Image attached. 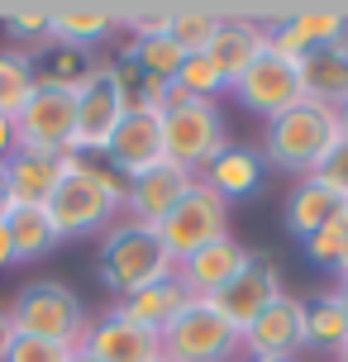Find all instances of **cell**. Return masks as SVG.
I'll use <instances>...</instances> for the list:
<instances>
[{
    "instance_id": "6da1fadb",
    "label": "cell",
    "mask_w": 348,
    "mask_h": 362,
    "mask_svg": "<svg viewBox=\"0 0 348 362\" xmlns=\"http://www.w3.org/2000/svg\"><path fill=\"white\" fill-rule=\"evenodd\" d=\"M124 196H129V181L120 177V172L72 153L53 200H48V215H53L57 238H62V243H67V238H100L115 219L124 215Z\"/></svg>"
},
{
    "instance_id": "7a4b0ae2",
    "label": "cell",
    "mask_w": 348,
    "mask_h": 362,
    "mask_svg": "<svg viewBox=\"0 0 348 362\" xmlns=\"http://www.w3.org/2000/svg\"><path fill=\"white\" fill-rule=\"evenodd\" d=\"M95 276L100 286L110 291L115 300H124L144 286H158L167 276H177V262L163 248V238L153 224H139V219L120 215L100 234V248H95Z\"/></svg>"
},
{
    "instance_id": "3957f363",
    "label": "cell",
    "mask_w": 348,
    "mask_h": 362,
    "mask_svg": "<svg viewBox=\"0 0 348 362\" xmlns=\"http://www.w3.org/2000/svg\"><path fill=\"white\" fill-rule=\"evenodd\" d=\"M339 144V119H334V105H315V100H301V105H291L286 115H277V119H267V129H262V144H257V153H262V163H267V172H286V177H311L315 167L325 163V153Z\"/></svg>"
},
{
    "instance_id": "277c9868",
    "label": "cell",
    "mask_w": 348,
    "mask_h": 362,
    "mask_svg": "<svg viewBox=\"0 0 348 362\" xmlns=\"http://www.w3.org/2000/svg\"><path fill=\"white\" fill-rule=\"evenodd\" d=\"M229 144L234 139H229V119H224L220 100H186L182 90L172 86V105L163 110L167 163L191 172V177H201Z\"/></svg>"
},
{
    "instance_id": "5b68a950",
    "label": "cell",
    "mask_w": 348,
    "mask_h": 362,
    "mask_svg": "<svg viewBox=\"0 0 348 362\" xmlns=\"http://www.w3.org/2000/svg\"><path fill=\"white\" fill-rule=\"evenodd\" d=\"M10 325L24 339H48V344L62 348H81L86 329H91V315L81 305L67 281H29L10 300Z\"/></svg>"
},
{
    "instance_id": "8992f818",
    "label": "cell",
    "mask_w": 348,
    "mask_h": 362,
    "mask_svg": "<svg viewBox=\"0 0 348 362\" xmlns=\"http://www.w3.org/2000/svg\"><path fill=\"white\" fill-rule=\"evenodd\" d=\"M163 358L167 362H238L243 358V334L220 315L215 300L191 296L182 315L163 329Z\"/></svg>"
},
{
    "instance_id": "52a82bcc",
    "label": "cell",
    "mask_w": 348,
    "mask_h": 362,
    "mask_svg": "<svg viewBox=\"0 0 348 362\" xmlns=\"http://www.w3.org/2000/svg\"><path fill=\"white\" fill-rule=\"evenodd\" d=\"M129 100H124V81H120V62H91L86 81L76 86V139L72 153L76 158H105L115 129L124 124Z\"/></svg>"
},
{
    "instance_id": "ba28073f",
    "label": "cell",
    "mask_w": 348,
    "mask_h": 362,
    "mask_svg": "<svg viewBox=\"0 0 348 362\" xmlns=\"http://www.w3.org/2000/svg\"><path fill=\"white\" fill-rule=\"evenodd\" d=\"M229 210H234V205L220 200L201 177L191 181V191H186V196L172 205V215L158 224V238H163V248L172 253V262L201 253L205 243L229 238Z\"/></svg>"
},
{
    "instance_id": "9c48e42d",
    "label": "cell",
    "mask_w": 348,
    "mask_h": 362,
    "mask_svg": "<svg viewBox=\"0 0 348 362\" xmlns=\"http://www.w3.org/2000/svg\"><path fill=\"white\" fill-rule=\"evenodd\" d=\"M15 129H19V148H34V153H72V139H76V90H62V86H43L38 81L29 105L15 115Z\"/></svg>"
},
{
    "instance_id": "30bf717a",
    "label": "cell",
    "mask_w": 348,
    "mask_h": 362,
    "mask_svg": "<svg viewBox=\"0 0 348 362\" xmlns=\"http://www.w3.org/2000/svg\"><path fill=\"white\" fill-rule=\"evenodd\" d=\"M306 353V300L282 291L272 305L253 315L243 329V358H272V362H301Z\"/></svg>"
},
{
    "instance_id": "8fae6325",
    "label": "cell",
    "mask_w": 348,
    "mask_h": 362,
    "mask_svg": "<svg viewBox=\"0 0 348 362\" xmlns=\"http://www.w3.org/2000/svg\"><path fill=\"white\" fill-rule=\"evenodd\" d=\"M229 95L243 100V105L253 110V115H262V119H277V115H286L291 105L306 100V86H301L296 62H286V57H277V53H262L253 67L229 86Z\"/></svg>"
},
{
    "instance_id": "7c38bea8",
    "label": "cell",
    "mask_w": 348,
    "mask_h": 362,
    "mask_svg": "<svg viewBox=\"0 0 348 362\" xmlns=\"http://www.w3.org/2000/svg\"><path fill=\"white\" fill-rule=\"evenodd\" d=\"M76 353L86 362H163V334L124 320L120 310H105L100 320H91Z\"/></svg>"
},
{
    "instance_id": "4fadbf2b",
    "label": "cell",
    "mask_w": 348,
    "mask_h": 362,
    "mask_svg": "<svg viewBox=\"0 0 348 362\" xmlns=\"http://www.w3.org/2000/svg\"><path fill=\"white\" fill-rule=\"evenodd\" d=\"M339 38H348V10L301 5V10H286V19L267 29V53L301 62L311 48H325V43H339Z\"/></svg>"
},
{
    "instance_id": "5bb4252c",
    "label": "cell",
    "mask_w": 348,
    "mask_h": 362,
    "mask_svg": "<svg viewBox=\"0 0 348 362\" xmlns=\"http://www.w3.org/2000/svg\"><path fill=\"white\" fill-rule=\"evenodd\" d=\"M105 163L110 172H120L124 181L144 177L153 167L167 163V148H163V115H153V110H129L124 124L115 129L110 148H105Z\"/></svg>"
},
{
    "instance_id": "9a60e30c",
    "label": "cell",
    "mask_w": 348,
    "mask_h": 362,
    "mask_svg": "<svg viewBox=\"0 0 348 362\" xmlns=\"http://www.w3.org/2000/svg\"><path fill=\"white\" fill-rule=\"evenodd\" d=\"M277 296H282V267H277V257L248 253V262L238 267V276L220 291V296H215V305H220V315L238 329V334H243V329L253 325L257 310L272 305Z\"/></svg>"
},
{
    "instance_id": "2e32d148",
    "label": "cell",
    "mask_w": 348,
    "mask_h": 362,
    "mask_svg": "<svg viewBox=\"0 0 348 362\" xmlns=\"http://www.w3.org/2000/svg\"><path fill=\"white\" fill-rule=\"evenodd\" d=\"M262 53H267V24L257 15H248V10H220V29L210 38L205 57L229 76V86H234Z\"/></svg>"
},
{
    "instance_id": "e0dca14e",
    "label": "cell",
    "mask_w": 348,
    "mask_h": 362,
    "mask_svg": "<svg viewBox=\"0 0 348 362\" xmlns=\"http://www.w3.org/2000/svg\"><path fill=\"white\" fill-rule=\"evenodd\" d=\"M67 158L72 153H34V148H15L5 158V200L10 205H48L57 191V181L67 172Z\"/></svg>"
},
{
    "instance_id": "ac0fdd59",
    "label": "cell",
    "mask_w": 348,
    "mask_h": 362,
    "mask_svg": "<svg viewBox=\"0 0 348 362\" xmlns=\"http://www.w3.org/2000/svg\"><path fill=\"white\" fill-rule=\"evenodd\" d=\"M243 262H248V248L229 234V238H220V243H205L201 253L182 257V262H177V281L186 286V296H205V300H215V296L238 276Z\"/></svg>"
},
{
    "instance_id": "d6986e66",
    "label": "cell",
    "mask_w": 348,
    "mask_h": 362,
    "mask_svg": "<svg viewBox=\"0 0 348 362\" xmlns=\"http://www.w3.org/2000/svg\"><path fill=\"white\" fill-rule=\"evenodd\" d=\"M191 172H182V167H153V172H144V177H134L129 181V196H124V215L129 219H139V224H163L167 215H172V205L191 191Z\"/></svg>"
},
{
    "instance_id": "ffe728a7",
    "label": "cell",
    "mask_w": 348,
    "mask_h": 362,
    "mask_svg": "<svg viewBox=\"0 0 348 362\" xmlns=\"http://www.w3.org/2000/svg\"><path fill=\"white\" fill-rule=\"evenodd\" d=\"M110 34H120V10L115 5H53L48 15V43L91 53Z\"/></svg>"
},
{
    "instance_id": "44dd1931",
    "label": "cell",
    "mask_w": 348,
    "mask_h": 362,
    "mask_svg": "<svg viewBox=\"0 0 348 362\" xmlns=\"http://www.w3.org/2000/svg\"><path fill=\"white\" fill-rule=\"evenodd\" d=\"M201 181L220 200L238 205V200H248V196L262 191V181H267V163H262V153H257L253 144H229L220 158L201 172Z\"/></svg>"
},
{
    "instance_id": "7402d4cb",
    "label": "cell",
    "mask_w": 348,
    "mask_h": 362,
    "mask_svg": "<svg viewBox=\"0 0 348 362\" xmlns=\"http://www.w3.org/2000/svg\"><path fill=\"white\" fill-rule=\"evenodd\" d=\"M296 72H301L306 100H315V105H344L348 100V38L311 48L296 62Z\"/></svg>"
},
{
    "instance_id": "603a6c76",
    "label": "cell",
    "mask_w": 348,
    "mask_h": 362,
    "mask_svg": "<svg viewBox=\"0 0 348 362\" xmlns=\"http://www.w3.org/2000/svg\"><path fill=\"white\" fill-rule=\"evenodd\" d=\"M5 229H10V243H15V262H38V257H48L62 243L53 229V215H48V205H10L5 200Z\"/></svg>"
},
{
    "instance_id": "cb8c5ba5",
    "label": "cell",
    "mask_w": 348,
    "mask_h": 362,
    "mask_svg": "<svg viewBox=\"0 0 348 362\" xmlns=\"http://www.w3.org/2000/svg\"><path fill=\"white\" fill-rule=\"evenodd\" d=\"M186 300H191V296H186V286L177 281V276H167V281H158V286H144V291H134V296H124V300H115L110 310H120L124 320L153 329V334H163V329L182 315Z\"/></svg>"
},
{
    "instance_id": "d4e9b609",
    "label": "cell",
    "mask_w": 348,
    "mask_h": 362,
    "mask_svg": "<svg viewBox=\"0 0 348 362\" xmlns=\"http://www.w3.org/2000/svg\"><path fill=\"white\" fill-rule=\"evenodd\" d=\"M334 210H339V200L325 191V186H315L311 177H301L286 191V200H282V219H286V229H291L296 238H311L315 229H325L334 219Z\"/></svg>"
},
{
    "instance_id": "484cf974",
    "label": "cell",
    "mask_w": 348,
    "mask_h": 362,
    "mask_svg": "<svg viewBox=\"0 0 348 362\" xmlns=\"http://www.w3.org/2000/svg\"><path fill=\"white\" fill-rule=\"evenodd\" d=\"M344 344H348V320H344V310H339V300H334V291L311 296L306 300V348L339 358Z\"/></svg>"
},
{
    "instance_id": "4316f807",
    "label": "cell",
    "mask_w": 348,
    "mask_h": 362,
    "mask_svg": "<svg viewBox=\"0 0 348 362\" xmlns=\"http://www.w3.org/2000/svg\"><path fill=\"white\" fill-rule=\"evenodd\" d=\"M215 29H220V10H215V5H172L167 38H172L186 57L205 53V48H210V38H215Z\"/></svg>"
},
{
    "instance_id": "83f0119b",
    "label": "cell",
    "mask_w": 348,
    "mask_h": 362,
    "mask_svg": "<svg viewBox=\"0 0 348 362\" xmlns=\"http://www.w3.org/2000/svg\"><path fill=\"white\" fill-rule=\"evenodd\" d=\"M34 86H38L34 57L19 53V48H0V115H10V119H15L19 110L29 105Z\"/></svg>"
},
{
    "instance_id": "f1b7e54d",
    "label": "cell",
    "mask_w": 348,
    "mask_h": 362,
    "mask_svg": "<svg viewBox=\"0 0 348 362\" xmlns=\"http://www.w3.org/2000/svg\"><path fill=\"white\" fill-rule=\"evenodd\" d=\"M120 62L139 67L144 76H163V81H172V76H177V67L186 62V53L167 34H153V38H129V48H124V57H120Z\"/></svg>"
},
{
    "instance_id": "f546056e",
    "label": "cell",
    "mask_w": 348,
    "mask_h": 362,
    "mask_svg": "<svg viewBox=\"0 0 348 362\" xmlns=\"http://www.w3.org/2000/svg\"><path fill=\"white\" fill-rule=\"evenodd\" d=\"M34 72L43 86H62V90H76L91 72V53H76V48H62V43H48L43 53L34 57Z\"/></svg>"
},
{
    "instance_id": "4dcf8cb0",
    "label": "cell",
    "mask_w": 348,
    "mask_h": 362,
    "mask_svg": "<svg viewBox=\"0 0 348 362\" xmlns=\"http://www.w3.org/2000/svg\"><path fill=\"white\" fill-rule=\"evenodd\" d=\"M48 15H53V5H15V10H5V38H10V48L19 53L38 57L48 48Z\"/></svg>"
},
{
    "instance_id": "1f68e13d",
    "label": "cell",
    "mask_w": 348,
    "mask_h": 362,
    "mask_svg": "<svg viewBox=\"0 0 348 362\" xmlns=\"http://www.w3.org/2000/svg\"><path fill=\"white\" fill-rule=\"evenodd\" d=\"M172 86L182 90L186 100H220V95H229V76H224L205 53H191L182 67H177Z\"/></svg>"
},
{
    "instance_id": "d6a6232c",
    "label": "cell",
    "mask_w": 348,
    "mask_h": 362,
    "mask_svg": "<svg viewBox=\"0 0 348 362\" xmlns=\"http://www.w3.org/2000/svg\"><path fill=\"white\" fill-rule=\"evenodd\" d=\"M301 253H306L311 267L339 272V262H344V253H348V234L334 229V224H325V229H315L311 238H301Z\"/></svg>"
},
{
    "instance_id": "836d02e7",
    "label": "cell",
    "mask_w": 348,
    "mask_h": 362,
    "mask_svg": "<svg viewBox=\"0 0 348 362\" xmlns=\"http://www.w3.org/2000/svg\"><path fill=\"white\" fill-rule=\"evenodd\" d=\"M167 24H172V5H120V29H129V38L167 34Z\"/></svg>"
},
{
    "instance_id": "e575fe53",
    "label": "cell",
    "mask_w": 348,
    "mask_h": 362,
    "mask_svg": "<svg viewBox=\"0 0 348 362\" xmlns=\"http://www.w3.org/2000/svg\"><path fill=\"white\" fill-rule=\"evenodd\" d=\"M311 181H315V186H325L339 205H348V144H344V139L325 153V163L311 172Z\"/></svg>"
},
{
    "instance_id": "d590c367",
    "label": "cell",
    "mask_w": 348,
    "mask_h": 362,
    "mask_svg": "<svg viewBox=\"0 0 348 362\" xmlns=\"http://www.w3.org/2000/svg\"><path fill=\"white\" fill-rule=\"evenodd\" d=\"M5 362H76V348H62V344H48V339H24V334H15V344H10Z\"/></svg>"
},
{
    "instance_id": "8d00e7d4",
    "label": "cell",
    "mask_w": 348,
    "mask_h": 362,
    "mask_svg": "<svg viewBox=\"0 0 348 362\" xmlns=\"http://www.w3.org/2000/svg\"><path fill=\"white\" fill-rule=\"evenodd\" d=\"M15 148H19V129H15V119H10V115H0V163H5Z\"/></svg>"
},
{
    "instance_id": "74e56055",
    "label": "cell",
    "mask_w": 348,
    "mask_h": 362,
    "mask_svg": "<svg viewBox=\"0 0 348 362\" xmlns=\"http://www.w3.org/2000/svg\"><path fill=\"white\" fill-rule=\"evenodd\" d=\"M10 344H15V325H10V310L0 305V362H5V353H10Z\"/></svg>"
},
{
    "instance_id": "f35d334b",
    "label": "cell",
    "mask_w": 348,
    "mask_h": 362,
    "mask_svg": "<svg viewBox=\"0 0 348 362\" xmlns=\"http://www.w3.org/2000/svg\"><path fill=\"white\" fill-rule=\"evenodd\" d=\"M10 262H15V243H10V229L0 219V267H10Z\"/></svg>"
},
{
    "instance_id": "ab89813d",
    "label": "cell",
    "mask_w": 348,
    "mask_h": 362,
    "mask_svg": "<svg viewBox=\"0 0 348 362\" xmlns=\"http://www.w3.org/2000/svg\"><path fill=\"white\" fill-rule=\"evenodd\" d=\"M334 119H339V139L348 144V100H344V105H334Z\"/></svg>"
},
{
    "instance_id": "60d3db41",
    "label": "cell",
    "mask_w": 348,
    "mask_h": 362,
    "mask_svg": "<svg viewBox=\"0 0 348 362\" xmlns=\"http://www.w3.org/2000/svg\"><path fill=\"white\" fill-rule=\"evenodd\" d=\"M334 300H339V310H344V320H348V281H339V286H334Z\"/></svg>"
},
{
    "instance_id": "b9f144b4",
    "label": "cell",
    "mask_w": 348,
    "mask_h": 362,
    "mask_svg": "<svg viewBox=\"0 0 348 362\" xmlns=\"http://www.w3.org/2000/svg\"><path fill=\"white\" fill-rule=\"evenodd\" d=\"M330 224H334V229H344V234H348V205H339V210H334V219H330Z\"/></svg>"
},
{
    "instance_id": "7bdbcfd3",
    "label": "cell",
    "mask_w": 348,
    "mask_h": 362,
    "mask_svg": "<svg viewBox=\"0 0 348 362\" xmlns=\"http://www.w3.org/2000/svg\"><path fill=\"white\" fill-rule=\"evenodd\" d=\"M339 281H348V253H344V262H339V272H334Z\"/></svg>"
},
{
    "instance_id": "ee69618b",
    "label": "cell",
    "mask_w": 348,
    "mask_h": 362,
    "mask_svg": "<svg viewBox=\"0 0 348 362\" xmlns=\"http://www.w3.org/2000/svg\"><path fill=\"white\" fill-rule=\"evenodd\" d=\"M0 210H5V167H0Z\"/></svg>"
},
{
    "instance_id": "f6af8a7d",
    "label": "cell",
    "mask_w": 348,
    "mask_h": 362,
    "mask_svg": "<svg viewBox=\"0 0 348 362\" xmlns=\"http://www.w3.org/2000/svg\"><path fill=\"white\" fill-rule=\"evenodd\" d=\"M334 362H348V344H344V348H339V358H334Z\"/></svg>"
},
{
    "instance_id": "bcb514c9",
    "label": "cell",
    "mask_w": 348,
    "mask_h": 362,
    "mask_svg": "<svg viewBox=\"0 0 348 362\" xmlns=\"http://www.w3.org/2000/svg\"><path fill=\"white\" fill-rule=\"evenodd\" d=\"M243 362H272V358H243Z\"/></svg>"
},
{
    "instance_id": "7dc6e473",
    "label": "cell",
    "mask_w": 348,
    "mask_h": 362,
    "mask_svg": "<svg viewBox=\"0 0 348 362\" xmlns=\"http://www.w3.org/2000/svg\"><path fill=\"white\" fill-rule=\"evenodd\" d=\"M76 362H86V358H81V353H76Z\"/></svg>"
},
{
    "instance_id": "c3c4849f",
    "label": "cell",
    "mask_w": 348,
    "mask_h": 362,
    "mask_svg": "<svg viewBox=\"0 0 348 362\" xmlns=\"http://www.w3.org/2000/svg\"><path fill=\"white\" fill-rule=\"evenodd\" d=\"M163 362H167V358H163Z\"/></svg>"
}]
</instances>
